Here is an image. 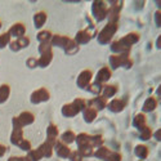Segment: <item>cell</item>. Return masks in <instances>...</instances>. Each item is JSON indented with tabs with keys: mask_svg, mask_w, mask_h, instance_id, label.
<instances>
[{
	"mask_svg": "<svg viewBox=\"0 0 161 161\" xmlns=\"http://www.w3.org/2000/svg\"><path fill=\"white\" fill-rule=\"evenodd\" d=\"M117 29H119V23H108V25H107L106 27H103L102 31L98 34V36H97L98 43L102 44V45L108 44L111 40H112L114 35L116 34Z\"/></svg>",
	"mask_w": 161,
	"mask_h": 161,
	"instance_id": "obj_1",
	"label": "cell"
},
{
	"mask_svg": "<svg viewBox=\"0 0 161 161\" xmlns=\"http://www.w3.org/2000/svg\"><path fill=\"white\" fill-rule=\"evenodd\" d=\"M110 66L114 70H116L117 67H125V69H130L133 62L129 58V54H112L110 57Z\"/></svg>",
	"mask_w": 161,
	"mask_h": 161,
	"instance_id": "obj_2",
	"label": "cell"
},
{
	"mask_svg": "<svg viewBox=\"0 0 161 161\" xmlns=\"http://www.w3.org/2000/svg\"><path fill=\"white\" fill-rule=\"evenodd\" d=\"M107 9H108V7H107V4L104 2H101V0H98V2L93 3V5H92V13H93V17H94V19L97 22H102L106 18Z\"/></svg>",
	"mask_w": 161,
	"mask_h": 161,
	"instance_id": "obj_3",
	"label": "cell"
},
{
	"mask_svg": "<svg viewBox=\"0 0 161 161\" xmlns=\"http://www.w3.org/2000/svg\"><path fill=\"white\" fill-rule=\"evenodd\" d=\"M50 98V94H49V92L45 89V88H40L37 90H35L32 94H31V103L32 104H39V103H42V102H47L49 101Z\"/></svg>",
	"mask_w": 161,
	"mask_h": 161,
	"instance_id": "obj_4",
	"label": "cell"
},
{
	"mask_svg": "<svg viewBox=\"0 0 161 161\" xmlns=\"http://www.w3.org/2000/svg\"><path fill=\"white\" fill-rule=\"evenodd\" d=\"M115 5H111L108 9H107V18H108V23H117L119 21V14H120V10H121V4L123 2H114Z\"/></svg>",
	"mask_w": 161,
	"mask_h": 161,
	"instance_id": "obj_5",
	"label": "cell"
},
{
	"mask_svg": "<svg viewBox=\"0 0 161 161\" xmlns=\"http://www.w3.org/2000/svg\"><path fill=\"white\" fill-rule=\"evenodd\" d=\"M92 77H93V74L90 70H84L80 72V75L77 76V80H76V84L80 89H86L89 85H90V81H92Z\"/></svg>",
	"mask_w": 161,
	"mask_h": 161,
	"instance_id": "obj_6",
	"label": "cell"
},
{
	"mask_svg": "<svg viewBox=\"0 0 161 161\" xmlns=\"http://www.w3.org/2000/svg\"><path fill=\"white\" fill-rule=\"evenodd\" d=\"M111 52L115 53V54H129L130 52V47L126 45L121 39L116 40L111 44Z\"/></svg>",
	"mask_w": 161,
	"mask_h": 161,
	"instance_id": "obj_7",
	"label": "cell"
},
{
	"mask_svg": "<svg viewBox=\"0 0 161 161\" xmlns=\"http://www.w3.org/2000/svg\"><path fill=\"white\" fill-rule=\"evenodd\" d=\"M53 151H56L57 156L61 157V158H69V156L71 153V150L64 143H62L61 141L56 142V144L53 146Z\"/></svg>",
	"mask_w": 161,
	"mask_h": 161,
	"instance_id": "obj_8",
	"label": "cell"
},
{
	"mask_svg": "<svg viewBox=\"0 0 161 161\" xmlns=\"http://www.w3.org/2000/svg\"><path fill=\"white\" fill-rule=\"evenodd\" d=\"M9 45H10V50L18 52V50H21L23 48H27L30 45V39L27 36H22L19 39H16L14 42H10Z\"/></svg>",
	"mask_w": 161,
	"mask_h": 161,
	"instance_id": "obj_9",
	"label": "cell"
},
{
	"mask_svg": "<svg viewBox=\"0 0 161 161\" xmlns=\"http://www.w3.org/2000/svg\"><path fill=\"white\" fill-rule=\"evenodd\" d=\"M25 32H26V26L23 23H14L10 27V30L8 31V35L13 39H19L22 36H25Z\"/></svg>",
	"mask_w": 161,
	"mask_h": 161,
	"instance_id": "obj_10",
	"label": "cell"
},
{
	"mask_svg": "<svg viewBox=\"0 0 161 161\" xmlns=\"http://www.w3.org/2000/svg\"><path fill=\"white\" fill-rule=\"evenodd\" d=\"M58 128L54 124H49L48 129H47V143L50 146H54L57 142V137H58Z\"/></svg>",
	"mask_w": 161,
	"mask_h": 161,
	"instance_id": "obj_11",
	"label": "cell"
},
{
	"mask_svg": "<svg viewBox=\"0 0 161 161\" xmlns=\"http://www.w3.org/2000/svg\"><path fill=\"white\" fill-rule=\"evenodd\" d=\"M70 37H67V36H63V35H54V36H52L50 39V45L52 47H59L62 49H66L67 44L70 43Z\"/></svg>",
	"mask_w": 161,
	"mask_h": 161,
	"instance_id": "obj_12",
	"label": "cell"
},
{
	"mask_svg": "<svg viewBox=\"0 0 161 161\" xmlns=\"http://www.w3.org/2000/svg\"><path fill=\"white\" fill-rule=\"evenodd\" d=\"M126 106V102L124 99H120V98H115L112 99L110 103H107V107L111 112H121Z\"/></svg>",
	"mask_w": 161,
	"mask_h": 161,
	"instance_id": "obj_13",
	"label": "cell"
},
{
	"mask_svg": "<svg viewBox=\"0 0 161 161\" xmlns=\"http://www.w3.org/2000/svg\"><path fill=\"white\" fill-rule=\"evenodd\" d=\"M110 79H111V70L108 69V67H102V69L98 71V74H97V77H96L94 83L104 84V83L108 81Z\"/></svg>",
	"mask_w": 161,
	"mask_h": 161,
	"instance_id": "obj_14",
	"label": "cell"
},
{
	"mask_svg": "<svg viewBox=\"0 0 161 161\" xmlns=\"http://www.w3.org/2000/svg\"><path fill=\"white\" fill-rule=\"evenodd\" d=\"M97 115H98V111L96 108H93V107H90V106H86L83 110V117L85 120V123H88V124L94 121V120L97 119Z\"/></svg>",
	"mask_w": 161,
	"mask_h": 161,
	"instance_id": "obj_15",
	"label": "cell"
},
{
	"mask_svg": "<svg viewBox=\"0 0 161 161\" xmlns=\"http://www.w3.org/2000/svg\"><path fill=\"white\" fill-rule=\"evenodd\" d=\"M88 103H89V106H90V107H93V108H96L97 111H99V110H104L106 107H107V99H106V98H103L102 96H97L94 99L89 101Z\"/></svg>",
	"mask_w": 161,
	"mask_h": 161,
	"instance_id": "obj_16",
	"label": "cell"
},
{
	"mask_svg": "<svg viewBox=\"0 0 161 161\" xmlns=\"http://www.w3.org/2000/svg\"><path fill=\"white\" fill-rule=\"evenodd\" d=\"M17 119H18V121L21 123L22 128H23V126H26V125H31V124L35 121V116H34L31 112H29V111L22 112Z\"/></svg>",
	"mask_w": 161,
	"mask_h": 161,
	"instance_id": "obj_17",
	"label": "cell"
},
{
	"mask_svg": "<svg viewBox=\"0 0 161 161\" xmlns=\"http://www.w3.org/2000/svg\"><path fill=\"white\" fill-rule=\"evenodd\" d=\"M90 39H92L90 34H89L86 30H81V31H79V32L76 34V37H75L74 42H75L76 44H86V43L90 42Z\"/></svg>",
	"mask_w": 161,
	"mask_h": 161,
	"instance_id": "obj_18",
	"label": "cell"
},
{
	"mask_svg": "<svg viewBox=\"0 0 161 161\" xmlns=\"http://www.w3.org/2000/svg\"><path fill=\"white\" fill-rule=\"evenodd\" d=\"M25 141L23 138V131L22 129H13V133H12V136H10V142L14 144V146H18Z\"/></svg>",
	"mask_w": 161,
	"mask_h": 161,
	"instance_id": "obj_19",
	"label": "cell"
},
{
	"mask_svg": "<svg viewBox=\"0 0 161 161\" xmlns=\"http://www.w3.org/2000/svg\"><path fill=\"white\" fill-rule=\"evenodd\" d=\"M47 13L45 12H37L36 14L34 16V25L36 29H42L43 26L45 25L47 22Z\"/></svg>",
	"mask_w": 161,
	"mask_h": 161,
	"instance_id": "obj_20",
	"label": "cell"
},
{
	"mask_svg": "<svg viewBox=\"0 0 161 161\" xmlns=\"http://www.w3.org/2000/svg\"><path fill=\"white\" fill-rule=\"evenodd\" d=\"M79 114V111H77V108L72 104V103H69V104H64L63 107H62V115L64 116V117H74V116H76Z\"/></svg>",
	"mask_w": 161,
	"mask_h": 161,
	"instance_id": "obj_21",
	"label": "cell"
},
{
	"mask_svg": "<svg viewBox=\"0 0 161 161\" xmlns=\"http://www.w3.org/2000/svg\"><path fill=\"white\" fill-rule=\"evenodd\" d=\"M76 144H77V148L80 147H84V146H92L90 144V136L86 133H80L79 136H76Z\"/></svg>",
	"mask_w": 161,
	"mask_h": 161,
	"instance_id": "obj_22",
	"label": "cell"
},
{
	"mask_svg": "<svg viewBox=\"0 0 161 161\" xmlns=\"http://www.w3.org/2000/svg\"><path fill=\"white\" fill-rule=\"evenodd\" d=\"M52 59H53V52L52 50L47 52V53H44V54H42V57L37 59V66H40V67H48L50 64Z\"/></svg>",
	"mask_w": 161,
	"mask_h": 161,
	"instance_id": "obj_23",
	"label": "cell"
},
{
	"mask_svg": "<svg viewBox=\"0 0 161 161\" xmlns=\"http://www.w3.org/2000/svg\"><path fill=\"white\" fill-rule=\"evenodd\" d=\"M139 39H141V36H139V34H137V32H130V34L125 35L124 37H121L123 42H124L126 45H129V47H131L133 44L138 43Z\"/></svg>",
	"mask_w": 161,
	"mask_h": 161,
	"instance_id": "obj_24",
	"label": "cell"
},
{
	"mask_svg": "<svg viewBox=\"0 0 161 161\" xmlns=\"http://www.w3.org/2000/svg\"><path fill=\"white\" fill-rule=\"evenodd\" d=\"M133 126L137 128L138 131L142 130L144 126H147V125H146V116H144L143 114L136 115V117H134V120H133Z\"/></svg>",
	"mask_w": 161,
	"mask_h": 161,
	"instance_id": "obj_25",
	"label": "cell"
},
{
	"mask_svg": "<svg viewBox=\"0 0 161 161\" xmlns=\"http://www.w3.org/2000/svg\"><path fill=\"white\" fill-rule=\"evenodd\" d=\"M157 107V99L153 97L147 98L144 104H143V112H152Z\"/></svg>",
	"mask_w": 161,
	"mask_h": 161,
	"instance_id": "obj_26",
	"label": "cell"
},
{
	"mask_svg": "<svg viewBox=\"0 0 161 161\" xmlns=\"http://www.w3.org/2000/svg\"><path fill=\"white\" fill-rule=\"evenodd\" d=\"M102 93H103V96H102L103 98H106V99L112 98L117 93V86L116 85H106V86H103Z\"/></svg>",
	"mask_w": 161,
	"mask_h": 161,
	"instance_id": "obj_27",
	"label": "cell"
},
{
	"mask_svg": "<svg viewBox=\"0 0 161 161\" xmlns=\"http://www.w3.org/2000/svg\"><path fill=\"white\" fill-rule=\"evenodd\" d=\"M37 150L40 151V153H42L43 157H48V158H49V157H52V155H53V146L48 144L47 142L43 143Z\"/></svg>",
	"mask_w": 161,
	"mask_h": 161,
	"instance_id": "obj_28",
	"label": "cell"
},
{
	"mask_svg": "<svg viewBox=\"0 0 161 161\" xmlns=\"http://www.w3.org/2000/svg\"><path fill=\"white\" fill-rule=\"evenodd\" d=\"M9 94H10V88L8 84H3L0 85V104L7 102V99L9 98Z\"/></svg>",
	"mask_w": 161,
	"mask_h": 161,
	"instance_id": "obj_29",
	"label": "cell"
},
{
	"mask_svg": "<svg viewBox=\"0 0 161 161\" xmlns=\"http://www.w3.org/2000/svg\"><path fill=\"white\" fill-rule=\"evenodd\" d=\"M134 153H136L137 157L144 160L147 156H148V148H147L144 144H139V146H137L136 148H134Z\"/></svg>",
	"mask_w": 161,
	"mask_h": 161,
	"instance_id": "obj_30",
	"label": "cell"
},
{
	"mask_svg": "<svg viewBox=\"0 0 161 161\" xmlns=\"http://www.w3.org/2000/svg\"><path fill=\"white\" fill-rule=\"evenodd\" d=\"M75 138H76L75 133L72 130H67L61 136V142L64 143V144H70V143H72L75 141Z\"/></svg>",
	"mask_w": 161,
	"mask_h": 161,
	"instance_id": "obj_31",
	"label": "cell"
},
{
	"mask_svg": "<svg viewBox=\"0 0 161 161\" xmlns=\"http://www.w3.org/2000/svg\"><path fill=\"white\" fill-rule=\"evenodd\" d=\"M52 32L48 31V30H44V31H40L37 34V40L40 42V44L42 43H49L50 42V39H52Z\"/></svg>",
	"mask_w": 161,
	"mask_h": 161,
	"instance_id": "obj_32",
	"label": "cell"
},
{
	"mask_svg": "<svg viewBox=\"0 0 161 161\" xmlns=\"http://www.w3.org/2000/svg\"><path fill=\"white\" fill-rule=\"evenodd\" d=\"M108 153H110V150L106 148V147H103V146H101V147H98V150L93 155H94L97 158H99V160H104Z\"/></svg>",
	"mask_w": 161,
	"mask_h": 161,
	"instance_id": "obj_33",
	"label": "cell"
},
{
	"mask_svg": "<svg viewBox=\"0 0 161 161\" xmlns=\"http://www.w3.org/2000/svg\"><path fill=\"white\" fill-rule=\"evenodd\" d=\"M152 137V130L148 126H144L142 130H139V139L142 141H148Z\"/></svg>",
	"mask_w": 161,
	"mask_h": 161,
	"instance_id": "obj_34",
	"label": "cell"
},
{
	"mask_svg": "<svg viewBox=\"0 0 161 161\" xmlns=\"http://www.w3.org/2000/svg\"><path fill=\"white\" fill-rule=\"evenodd\" d=\"M92 94H94V96H99L101 93H102V89H103V85L102 84H98V83H93L92 85H89L86 88Z\"/></svg>",
	"mask_w": 161,
	"mask_h": 161,
	"instance_id": "obj_35",
	"label": "cell"
},
{
	"mask_svg": "<svg viewBox=\"0 0 161 161\" xmlns=\"http://www.w3.org/2000/svg\"><path fill=\"white\" fill-rule=\"evenodd\" d=\"M77 151L80 152V155H81L83 157H89V156H93V153H94V151H93V147L92 146H84V147H80V148H77Z\"/></svg>",
	"mask_w": 161,
	"mask_h": 161,
	"instance_id": "obj_36",
	"label": "cell"
},
{
	"mask_svg": "<svg viewBox=\"0 0 161 161\" xmlns=\"http://www.w3.org/2000/svg\"><path fill=\"white\" fill-rule=\"evenodd\" d=\"M79 50V47H77V44L74 42V40L71 39L70 40V43L67 44V47H66V49H64V52L67 53V54H75V53Z\"/></svg>",
	"mask_w": 161,
	"mask_h": 161,
	"instance_id": "obj_37",
	"label": "cell"
},
{
	"mask_svg": "<svg viewBox=\"0 0 161 161\" xmlns=\"http://www.w3.org/2000/svg\"><path fill=\"white\" fill-rule=\"evenodd\" d=\"M27 157H29L30 161H40V160L43 158L42 153H40V151H39L37 148H36V150H30Z\"/></svg>",
	"mask_w": 161,
	"mask_h": 161,
	"instance_id": "obj_38",
	"label": "cell"
},
{
	"mask_svg": "<svg viewBox=\"0 0 161 161\" xmlns=\"http://www.w3.org/2000/svg\"><path fill=\"white\" fill-rule=\"evenodd\" d=\"M90 144L92 147H101L103 144V138L102 136H90Z\"/></svg>",
	"mask_w": 161,
	"mask_h": 161,
	"instance_id": "obj_39",
	"label": "cell"
},
{
	"mask_svg": "<svg viewBox=\"0 0 161 161\" xmlns=\"http://www.w3.org/2000/svg\"><path fill=\"white\" fill-rule=\"evenodd\" d=\"M72 104L77 108V111L80 112V111H83L85 107H86V101L85 99H83V98H76L74 102H72Z\"/></svg>",
	"mask_w": 161,
	"mask_h": 161,
	"instance_id": "obj_40",
	"label": "cell"
},
{
	"mask_svg": "<svg viewBox=\"0 0 161 161\" xmlns=\"http://www.w3.org/2000/svg\"><path fill=\"white\" fill-rule=\"evenodd\" d=\"M9 43H10V36L8 35V32H4V34L0 35V49H3L4 47L9 45Z\"/></svg>",
	"mask_w": 161,
	"mask_h": 161,
	"instance_id": "obj_41",
	"label": "cell"
},
{
	"mask_svg": "<svg viewBox=\"0 0 161 161\" xmlns=\"http://www.w3.org/2000/svg\"><path fill=\"white\" fill-rule=\"evenodd\" d=\"M106 161H121V155L119 152H112L110 151V153L107 155V157L104 158Z\"/></svg>",
	"mask_w": 161,
	"mask_h": 161,
	"instance_id": "obj_42",
	"label": "cell"
},
{
	"mask_svg": "<svg viewBox=\"0 0 161 161\" xmlns=\"http://www.w3.org/2000/svg\"><path fill=\"white\" fill-rule=\"evenodd\" d=\"M50 50H52V45L49 43H42V44H40V47H39L40 56L44 54V53H47V52H50Z\"/></svg>",
	"mask_w": 161,
	"mask_h": 161,
	"instance_id": "obj_43",
	"label": "cell"
},
{
	"mask_svg": "<svg viewBox=\"0 0 161 161\" xmlns=\"http://www.w3.org/2000/svg\"><path fill=\"white\" fill-rule=\"evenodd\" d=\"M69 158L71 160V161H83V156L80 155V152L79 151H71V153H70V156H69Z\"/></svg>",
	"mask_w": 161,
	"mask_h": 161,
	"instance_id": "obj_44",
	"label": "cell"
},
{
	"mask_svg": "<svg viewBox=\"0 0 161 161\" xmlns=\"http://www.w3.org/2000/svg\"><path fill=\"white\" fill-rule=\"evenodd\" d=\"M19 148L23 150V151H27V152H29V151L31 150V143H30L29 141H26V139H25V141L19 144Z\"/></svg>",
	"mask_w": 161,
	"mask_h": 161,
	"instance_id": "obj_45",
	"label": "cell"
},
{
	"mask_svg": "<svg viewBox=\"0 0 161 161\" xmlns=\"http://www.w3.org/2000/svg\"><path fill=\"white\" fill-rule=\"evenodd\" d=\"M26 64H27V67H30V69H34L35 66H37V59L31 57V58H29L27 61H26Z\"/></svg>",
	"mask_w": 161,
	"mask_h": 161,
	"instance_id": "obj_46",
	"label": "cell"
},
{
	"mask_svg": "<svg viewBox=\"0 0 161 161\" xmlns=\"http://www.w3.org/2000/svg\"><path fill=\"white\" fill-rule=\"evenodd\" d=\"M155 23H156L157 27H160V26H161V22H160V10L155 13Z\"/></svg>",
	"mask_w": 161,
	"mask_h": 161,
	"instance_id": "obj_47",
	"label": "cell"
},
{
	"mask_svg": "<svg viewBox=\"0 0 161 161\" xmlns=\"http://www.w3.org/2000/svg\"><path fill=\"white\" fill-rule=\"evenodd\" d=\"M7 152V147L5 146H3V144H0V157L2 156H4V153Z\"/></svg>",
	"mask_w": 161,
	"mask_h": 161,
	"instance_id": "obj_48",
	"label": "cell"
},
{
	"mask_svg": "<svg viewBox=\"0 0 161 161\" xmlns=\"http://www.w3.org/2000/svg\"><path fill=\"white\" fill-rule=\"evenodd\" d=\"M160 137H161V131L157 130V131L155 133V138H156V141H160Z\"/></svg>",
	"mask_w": 161,
	"mask_h": 161,
	"instance_id": "obj_49",
	"label": "cell"
},
{
	"mask_svg": "<svg viewBox=\"0 0 161 161\" xmlns=\"http://www.w3.org/2000/svg\"><path fill=\"white\" fill-rule=\"evenodd\" d=\"M8 161H18V157L17 156H12V157L8 158Z\"/></svg>",
	"mask_w": 161,
	"mask_h": 161,
	"instance_id": "obj_50",
	"label": "cell"
},
{
	"mask_svg": "<svg viewBox=\"0 0 161 161\" xmlns=\"http://www.w3.org/2000/svg\"><path fill=\"white\" fill-rule=\"evenodd\" d=\"M18 161H30V160L27 156H26V157H18Z\"/></svg>",
	"mask_w": 161,
	"mask_h": 161,
	"instance_id": "obj_51",
	"label": "cell"
},
{
	"mask_svg": "<svg viewBox=\"0 0 161 161\" xmlns=\"http://www.w3.org/2000/svg\"><path fill=\"white\" fill-rule=\"evenodd\" d=\"M157 48H160V37L157 39Z\"/></svg>",
	"mask_w": 161,
	"mask_h": 161,
	"instance_id": "obj_52",
	"label": "cell"
},
{
	"mask_svg": "<svg viewBox=\"0 0 161 161\" xmlns=\"http://www.w3.org/2000/svg\"><path fill=\"white\" fill-rule=\"evenodd\" d=\"M0 29H2V21H0Z\"/></svg>",
	"mask_w": 161,
	"mask_h": 161,
	"instance_id": "obj_53",
	"label": "cell"
}]
</instances>
